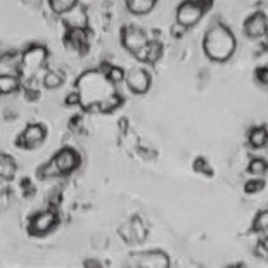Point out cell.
Returning a JSON list of instances; mask_svg holds the SVG:
<instances>
[{
  "instance_id": "1",
  "label": "cell",
  "mask_w": 268,
  "mask_h": 268,
  "mask_svg": "<svg viewBox=\"0 0 268 268\" xmlns=\"http://www.w3.org/2000/svg\"><path fill=\"white\" fill-rule=\"evenodd\" d=\"M78 97L83 107H99L102 101L111 97L114 92V83L109 82L106 73L88 71L78 80Z\"/></svg>"
},
{
  "instance_id": "2",
  "label": "cell",
  "mask_w": 268,
  "mask_h": 268,
  "mask_svg": "<svg viewBox=\"0 0 268 268\" xmlns=\"http://www.w3.org/2000/svg\"><path fill=\"white\" fill-rule=\"evenodd\" d=\"M203 49L208 59L215 63H225L236 54L237 40L227 26L213 25L204 35Z\"/></svg>"
},
{
  "instance_id": "3",
  "label": "cell",
  "mask_w": 268,
  "mask_h": 268,
  "mask_svg": "<svg viewBox=\"0 0 268 268\" xmlns=\"http://www.w3.org/2000/svg\"><path fill=\"white\" fill-rule=\"evenodd\" d=\"M209 7L211 0H185L177 9V25L182 28L196 26Z\"/></svg>"
},
{
  "instance_id": "4",
  "label": "cell",
  "mask_w": 268,
  "mask_h": 268,
  "mask_svg": "<svg viewBox=\"0 0 268 268\" xmlns=\"http://www.w3.org/2000/svg\"><path fill=\"white\" fill-rule=\"evenodd\" d=\"M78 154L73 149H63L54 156V159L45 166L42 171L44 177H58V175H68L74 168L78 166Z\"/></svg>"
},
{
  "instance_id": "5",
  "label": "cell",
  "mask_w": 268,
  "mask_h": 268,
  "mask_svg": "<svg viewBox=\"0 0 268 268\" xmlns=\"http://www.w3.org/2000/svg\"><path fill=\"white\" fill-rule=\"evenodd\" d=\"M130 266L137 268H168L170 266V258L163 251H145V253H133L128 258Z\"/></svg>"
},
{
  "instance_id": "6",
  "label": "cell",
  "mask_w": 268,
  "mask_h": 268,
  "mask_svg": "<svg viewBox=\"0 0 268 268\" xmlns=\"http://www.w3.org/2000/svg\"><path fill=\"white\" fill-rule=\"evenodd\" d=\"M121 42H123L125 49L137 58L140 54V50L147 45L149 40H147V35L144 33V30H140L137 26H125L123 33H121Z\"/></svg>"
},
{
  "instance_id": "7",
  "label": "cell",
  "mask_w": 268,
  "mask_h": 268,
  "mask_svg": "<svg viewBox=\"0 0 268 268\" xmlns=\"http://www.w3.org/2000/svg\"><path fill=\"white\" fill-rule=\"evenodd\" d=\"M45 61H47V49L45 47H40V45L31 47V49H28L26 52L23 54V59H21L23 71H25L26 74L36 73L42 66H44Z\"/></svg>"
},
{
  "instance_id": "8",
  "label": "cell",
  "mask_w": 268,
  "mask_h": 268,
  "mask_svg": "<svg viewBox=\"0 0 268 268\" xmlns=\"http://www.w3.org/2000/svg\"><path fill=\"white\" fill-rule=\"evenodd\" d=\"M55 222H58V216H55L54 211H42V213L35 215L31 218L30 234H33V236H44V234L52 230Z\"/></svg>"
},
{
  "instance_id": "9",
  "label": "cell",
  "mask_w": 268,
  "mask_h": 268,
  "mask_svg": "<svg viewBox=\"0 0 268 268\" xmlns=\"http://www.w3.org/2000/svg\"><path fill=\"white\" fill-rule=\"evenodd\" d=\"M244 33L249 39H260L268 33V20L263 12H255L244 21Z\"/></svg>"
},
{
  "instance_id": "10",
  "label": "cell",
  "mask_w": 268,
  "mask_h": 268,
  "mask_svg": "<svg viewBox=\"0 0 268 268\" xmlns=\"http://www.w3.org/2000/svg\"><path fill=\"white\" fill-rule=\"evenodd\" d=\"M145 234H147V230H145L144 223L140 222V218H133L131 222H126L120 227V236L128 244L142 242L145 239Z\"/></svg>"
},
{
  "instance_id": "11",
  "label": "cell",
  "mask_w": 268,
  "mask_h": 268,
  "mask_svg": "<svg viewBox=\"0 0 268 268\" xmlns=\"http://www.w3.org/2000/svg\"><path fill=\"white\" fill-rule=\"evenodd\" d=\"M126 80V85L133 93H137V95H144L145 92L149 90L150 87V76L147 71H144V69H131V71L125 76Z\"/></svg>"
},
{
  "instance_id": "12",
  "label": "cell",
  "mask_w": 268,
  "mask_h": 268,
  "mask_svg": "<svg viewBox=\"0 0 268 268\" xmlns=\"http://www.w3.org/2000/svg\"><path fill=\"white\" fill-rule=\"evenodd\" d=\"M45 140V128L42 125H30L20 137V144L26 149H35Z\"/></svg>"
},
{
  "instance_id": "13",
  "label": "cell",
  "mask_w": 268,
  "mask_h": 268,
  "mask_svg": "<svg viewBox=\"0 0 268 268\" xmlns=\"http://www.w3.org/2000/svg\"><path fill=\"white\" fill-rule=\"evenodd\" d=\"M163 54V45L159 42H147V45L140 50L137 59L144 61V63H156Z\"/></svg>"
},
{
  "instance_id": "14",
  "label": "cell",
  "mask_w": 268,
  "mask_h": 268,
  "mask_svg": "<svg viewBox=\"0 0 268 268\" xmlns=\"http://www.w3.org/2000/svg\"><path fill=\"white\" fill-rule=\"evenodd\" d=\"M126 7L135 16H144V14H149L156 7V0H128Z\"/></svg>"
},
{
  "instance_id": "15",
  "label": "cell",
  "mask_w": 268,
  "mask_h": 268,
  "mask_svg": "<svg viewBox=\"0 0 268 268\" xmlns=\"http://www.w3.org/2000/svg\"><path fill=\"white\" fill-rule=\"evenodd\" d=\"M16 175V163L11 156L0 154V182H9Z\"/></svg>"
},
{
  "instance_id": "16",
  "label": "cell",
  "mask_w": 268,
  "mask_h": 268,
  "mask_svg": "<svg viewBox=\"0 0 268 268\" xmlns=\"http://www.w3.org/2000/svg\"><path fill=\"white\" fill-rule=\"evenodd\" d=\"M268 144V130L265 126H256L249 131V145L255 149H261Z\"/></svg>"
},
{
  "instance_id": "17",
  "label": "cell",
  "mask_w": 268,
  "mask_h": 268,
  "mask_svg": "<svg viewBox=\"0 0 268 268\" xmlns=\"http://www.w3.org/2000/svg\"><path fill=\"white\" fill-rule=\"evenodd\" d=\"M21 82L17 76H12V74H2L0 76V95H7V93H12L20 88Z\"/></svg>"
},
{
  "instance_id": "18",
  "label": "cell",
  "mask_w": 268,
  "mask_h": 268,
  "mask_svg": "<svg viewBox=\"0 0 268 268\" xmlns=\"http://www.w3.org/2000/svg\"><path fill=\"white\" fill-rule=\"evenodd\" d=\"M68 40L71 42L74 49H85V47H87V33H85V28H71Z\"/></svg>"
},
{
  "instance_id": "19",
  "label": "cell",
  "mask_w": 268,
  "mask_h": 268,
  "mask_svg": "<svg viewBox=\"0 0 268 268\" xmlns=\"http://www.w3.org/2000/svg\"><path fill=\"white\" fill-rule=\"evenodd\" d=\"M49 4L55 14H66L76 7L78 0H49Z\"/></svg>"
},
{
  "instance_id": "20",
  "label": "cell",
  "mask_w": 268,
  "mask_h": 268,
  "mask_svg": "<svg viewBox=\"0 0 268 268\" xmlns=\"http://www.w3.org/2000/svg\"><path fill=\"white\" fill-rule=\"evenodd\" d=\"M120 106H121V97L118 95V93H112L111 97H107L106 101H102L101 104H99L97 109L102 111V112H111V111L118 109Z\"/></svg>"
},
{
  "instance_id": "21",
  "label": "cell",
  "mask_w": 268,
  "mask_h": 268,
  "mask_svg": "<svg viewBox=\"0 0 268 268\" xmlns=\"http://www.w3.org/2000/svg\"><path fill=\"white\" fill-rule=\"evenodd\" d=\"M63 82H64L63 74L58 73V71H49L44 76V85H45V88H49V90L59 88L61 85H63Z\"/></svg>"
},
{
  "instance_id": "22",
  "label": "cell",
  "mask_w": 268,
  "mask_h": 268,
  "mask_svg": "<svg viewBox=\"0 0 268 268\" xmlns=\"http://www.w3.org/2000/svg\"><path fill=\"white\" fill-rule=\"evenodd\" d=\"M253 230L260 234L268 232V209H263L256 215L255 222H253Z\"/></svg>"
},
{
  "instance_id": "23",
  "label": "cell",
  "mask_w": 268,
  "mask_h": 268,
  "mask_svg": "<svg viewBox=\"0 0 268 268\" xmlns=\"http://www.w3.org/2000/svg\"><path fill=\"white\" fill-rule=\"evenodd\" d=\"M247 170H249V173H253V175H263V173H266V170H268V163L261 158H255L249 161Z\"/></svg>"
},
{
  "instance_id": "24",
  "label": "cell",
  "mask_w": 268,
  "mask_h": 268,
  "mask_svg": "<svg viewBox=\"0 0 268 268\" xmlns=\"http://www.w3.org/2000/svg\"><path fill=\"white\" fill-rule=\"evenodd\" d=\"M106 76L109 78L111 83H114V85H116V83H121V82H123L126 74H125V71H123L121 68H109V69L106 71Z\"/></svg>"
},
{
  "instance_id": "25",
  "label": "cell",
  "mask_w": 268,
  "mask_h": 268,
  "mask_svg": "<svg viewBox=\"0 0 268 268\" xmlns=\"http://www.w3.org/2000/svg\"><path fill=\"white\" fill-rule=\"evenodd\" d=\"M263 187H265V182L263 180H249L246 185H244V190H246V194H256Z\"/></svg>"
},
{
  "instance_id": "26",
  "label": "cell",
  "mask_w": 268,
  "mask_h": 268,
  "mask_svg": "<svg viewBox=\"0 0 268 268\" xmlns=\"http://www.w3.org/2000/svg\"><path fill=\"white\" fill-rule=\"evenodd\" d=\"M194 170L196 171H201V173H204V175H211V170H209V164L206 163V159L203 158H199V159H196L194 161Z\"/></svg>"
},
{
  "instance_id": "27",
  "label": "cell",
  "mask_w": 268,
  "mask_h": 268,
  "mask_svg": "<svg viewBox=\"0 0 268 268\" xmlns=\"http://www.w3.org/2000/svg\"><path fill=\"white\" fill-rule=\"evenodd\" d=\"M11 206V192H0V213Z\"/></svg>"
},
{
  "instance_id": "28",
  "label": "cell",
  "mask_w": 268,
  "mask_h": 268,
  "mask_svg": "<svg viewBox=\"0 0 268 268\" xmlns=\"http://www.w3.org/2000/svg\"><path fill=\"white\" fill-rule=\"evenodd\" d=\"M256 78L260 80L263 85H268V66H266V68H260V69H258Z\"/></svg>"
},
{
  "instance_id": "29",
  "label": "cell",
  "mask_w": 268,
  "mask_h": 268,
  "mask_svg": "<svg viewBox=\"0 0 268 268\" xmlns=\"http://www.w3.org/2000/svg\"><path fill=\"white\" fill-rule=\"evenodd\" d=\"M69 99H68V101H66V102H68V104H73V102H74V104H78V102H80V97H78V93H71V95H68Z\"/></svg>"
},
{
  "instance_id": "30",
  "label": "cell",
  "mask_w": 268,
  "mask_h": 268,
  "mask_svg": "<svg viewBox=\"0 0 268 268\" xmlns=\"http://www.w3.org/2000/svg\"><path fill=\"white\" fill-rule=\"evenodd\" d=\"M85 266H97V268H101L102 265L99 261H95V260H87L85 261Z\"/></svg>"
},
{
  "instance_id": "31",
  "label": "cell",
  "mask_w": 268,
  "mask_h": 268,
  "mask_svg": "<svg viewBox=\"0 0 268 268\" xmlns=\"http://www.w3.org/2000/svg\"><path fill=\"white\" fill-rule=\"evenodd\" d=\"M261 244H263V246H265V249H266V251H268V236H266L265 239H263V241H261Z\"/></svg>"
}]
</instances>
